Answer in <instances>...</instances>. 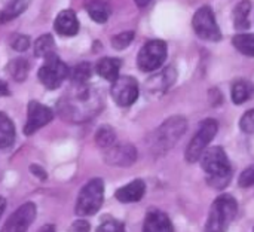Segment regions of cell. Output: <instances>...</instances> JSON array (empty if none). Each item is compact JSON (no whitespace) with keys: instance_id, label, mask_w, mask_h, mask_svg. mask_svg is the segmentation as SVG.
Listing matches in <instances>:
<instances>
[{"instance_id":"6da1fadb","label":"cell","mask_w":254,"mask_h":232,"mask_svg":"<svg viewBox=\"0 0 254 232\" xmlns=\"http://www.w3.org/2000/svg\"><path fill=\"white\" fill-rule=\"evenodd\" d=\"M201 167L207 173V183L214 189H225L232 179V165L226 152L219 148L205 149L201 155Z\"/></svg>"},{"instance_id":"7a4b0ae2","label":"cell","mask_w":254,"mask_h":232,"mask_svg":"<svg viewBox=\"0 0 254 232\" xmlns=\"http://www.w3.org/2000/svg\"><path fill=\"white\" fill-rule=\"evenodd\" d=\"M238 213V203L232 195L223 194L217 197L210 209L205 224V232H226Z\"/></svg>"},{"instance_id":"3957f363","label":"cell","mask_w":254,"mask_h":232,"mask_svg":"<svg viewBox=\"0 0 254 232\" xmlns=\"http://www.w3.org/2000/svg\"><path fill=\"white\" fill-rule=\"evenodd\" d=\"M188 128V122L182 116H173L167 119L153 134V151L156 154H165L170 151L183 136Z\"/></svg>"},{"instance_id":"277c9868","label":"cell","mask_w":254,"mask_h":232,"mask_svg":"<svg viewBox=\"0 0 254 232\" xmlns=\"http://www.w3.org/2000/svg\"><path fill=\"white\" fill-rule=\"evenodd\" d=\"M104 200V183L101 179H92L89 180L79 192L77 203H76V215L83 216H92L95 215Z\"/></svg>"},{"instance_id":"5b68a950","label":"cell","mask_w":254,"mask_h":232,"mask_svg":"<svg viewBox=\"0 0 254 232\" xmlns=\"http://www.w3.org/2000/svg\"><path fill=\"white\" fill-rule=\"evenodd\" d=\"M217 133V122L214 119H205L201 122L196 134L192 137L190 143L188 145L185 158L188 162H196L201 155L204 154V151L207 149V146L211 143V140L216 137Z\"/></svg>"},{"instance_id":"8992f818","label":"cell","mask_w":254,"mask_h":232,"mask_svg":"<svg viewBox=\"0 0 254 232\" xmlns=\"http://www.w3.org/2000/svg\"><path fill=\"white\" fill-rule=\"evenodd\" d=\"M167 58V43L164 40H149L138 52L137 64L143 72L158 70Z\"/></svg>"},{"instance_id":"52a82bcc","label":"cell","mask_w":254,"mask_h":232,"mask_svg":"<svg viewBox=\"0 0 254 232\" xmlns=\"http://www.w3.org/2000/svg\"><path fill=\"white\" fill-rule=\"evenodd\" d=\"M192 25L198 37H201L202 40L217 42L222 39L220 28L217 27L214 12L210 6H201L196 10L192 19Z\"/></svg>"},{"instance_id":"ba28073f","label":"cell","mask_w":254,"mask_h":232,"mask_svg":"<svg viewBox=\"0 0 254 232\" xmlns=\"http://www.w3.org/2000/svg\"><path fill=\"white\" fill-rule=\"evenodd\" d=\"M67 76H68V67L55 54L46 57L45 64L39 70V79L48 89L58 88Z\"/></svg>"},{"instance_id":"9c48e42d","label":"cell","mask_w":254,"mask_h":232,"mask_svg":"<svg viewBox=\"0 0 254 232\" xmlns=\"http://www.w3.org/2000/svg\"><path fill=\"white\" fill-rule=\"evenodd\" d=\"M112 97L116 104L122 107H128L135 103L138 98V83L131 76H119L113 80L112 85Z\"/></svg>"},{"instance_id":"30bf717a","label":"cell","mask_w":254,"mask_h":232,"mask_svg":"<svg viewBox=\"0 0 254 232\" xmlns=\"http://www.w3.org/2000/svg\"><path fill=\"white\" fill-rule=\"evenodd\" d=\"M37 209L33 203H25L6 221L0 232H27L28 227L36 219Z\"/></svg>"},{"instance_id":"8fae6325","label":"cell","mask_w":254,"mask_h":232,"mask_svg":"<svg viewBox=\"0 0 254 232\" xmlns=\"http://www.w3.org/2000/svg\"><path fill=\"white\" fill-rule=\"evenodd\" d=\"M52 118H54V113L49 107H46L37 101H31L28 104V113H27V122L24 125V133L27 136H31L39 128L49 124L52 121Z\"/></svg>"},{"instance_id":"7c38bea8","label":"cell","mask_w":254,"mask_h":232,"mask_svg":"<svg viewBox=\"0 0 254 232\" xmlns=\"http://www.w3.org/2000/svg\"><path fill=\"white\" fill-rule=\"evenodd\" d=\"M137 159V151L132 145H116L107 148L106 162L115 167H128Z\"/></svg>"},{"instance_id":"4fadbf2b","label":"cell","mask_w":254,"mask_h":232,"mask_svg":"<svg viewBox=\"0 0 254 232\" xmlns=\"http://www.w3.org/2000/svg\"><path fill=\"white\" fill-rule=\"evenodd\" d=\"M143 232H174L170 218L161 210H150L146 215Z\"/></svg>"},{"instance_id":"5bb4252c","label":"cell","mask_w":254,"mask_h":232,"mask_svg":"<svg viewBox=\"0 0 254 232\" xmlns=\"http://www.w3.org/2000/svg\"><path fill=\"white\" fill-rule=\"evenodd\" d=\"M144 192H146V183L140 179H135L132 180L131 183L119 188L115 194L116 200L124 203V204H128V203H137L140 201L143 197H144Z\"/></svg>"},{"instance_id":"9a60e30c","label":"cell","mask_w":254,"mask_h":232,"mask_svg":"<svg viewBox=\"0 0 254 232\" xmlns=\"http://www.w3.org/2000/svg\"><path fill=\"white\" fill-rule=\"evenodd\" d=\"M55 30L61 36H74L79 31V21L73 10H63L55 18Z\"/></svg>"},{"instance_id":"2e32d148","label":"cell","mask_w":254,"mask_h":232,"mask_svg":"<svg viewBox=\"0 0 254 232\" xmlns=\"http://www.w3.org/2000/svg\"><path fill=\"white\" fill-rule=\"evenodd\" d=\"M254 94V85L250 80L246 79H240L232 85L231 89V95H232V101L235 104H243L246 101H249Z\"/></svg>"},{"instance_id":"e0dca14e","label":"cell","mask_w":254,"mask_h":232,"mask_svg":"<svg viewBox=\"0 0 254 232\" xmlns=\"http://www.w3.org/2000/svg\"><path fill=\"white\" fill-rule=\"evenodd\" d=\"M121 61L118 58H103L97 64V72L101 77L113 82L119 77Z\"/></svg>"},{"instance_id":"ac0fdd59","label":"cell","mask_w":254,"mask_h":232,"mask_svg":"<svg viewBox=\"0 0 254 232\" xmlns=\"http://www.w3.org/2000/svg\"><path fill=\"white\" fill-rule=\"evenodd\" d=\"M250 10L252 3L250 0H243L237 4L234 10V24L237 30H247L250 27Z\"/></svg>"},{"instance_id":"d6986e66","label":"cell","mask_w":254,"mask_h":232,"mask_svg":"<svg viewBox=\"0 0 254 232\" xmlns=\"http://www.w3.org/2000/svg\"><path fill=\"white\" fill-rule=\"evenodd\" d=\"M15 142V127L12 121L0 112V149L9 148Z\"/></svg>"},{"instance_id":"ffe728a7","label":"cell","mask_w":254,"mask_h":232,"mask_svg":"<svg viewBox=\"0 0 254 232\" xmlns=\"http://www.w3.org/2000/svg\"><path fill=\"white\" fill-rule=\"evenodd\" d=\"M86 10L89 16L97 22H106L110 16V7L106 1H100V0L91 1L86 4Z\"/></svg>"},{"instance_id":"44dd1931","label":"cell","mask_w":254,"mask_h":232,"mask_svg":"<svg viewBox=\"0 0 254 232\" xmlns=\"http://www.w3.org/2000/svg\"><path fill=\"white\" fill-rule=\"evenodd\" d=\"M27 6H28V0H13V1H10L0 13V24L16 18L19 13H22V10H25Z\"/></svg>"},{"instance_id":"7402d4cb","label":"cell","mask_w":254,"mask_h":232,"mask_svg":"<svg viewBox=\"0 0 254 232\" xmlns=\"http://www.w3.org/2000/svg\"><path fill=\"white\" fill-rule=\"evenodd\" d=\"M54 48H55V43H54L52 36H51V34H43V36H40V37L36 40L34 54H36L37 57L46 58V57L55 54V52H54Z\"/></svg>"},{"instance_id":"603a6c76","label":"cell","mask_w":254,"mask_h":232,"mask_svg":"<svg viewBox=\"0 0 254 232\" xmlns=\"http://www.w3.org/2000/svg\"><path fill=\"white\" fill-rule=\"evenodd\" d=\"M232 43L241 54L254 57V34H238L234 37Z\"/></svg>"},{"instance_id":"cb8c5ba5","label":"cell","mask_w":254,"mask_h":232,"mask_svg":"<svg viewBox=\"0 0 254 232\" xmlns=\"http://www.w3.org/2000/svg\"><path fill=\"white\" fill-rule=\"evenodd\" d=\"M95 142L100 148H110L116 142V134L112 127H101L95 134Z\"/></svg>"},{"instance_id":"d4e9b609","label":"cell","mask_w":254,"mask_h":232,"mask_svg":"<svg viewBox=\"0 0 254 232\" xmlns=\"http://www.w3.org/2000/svg\"><path fill=\"white\" fill-rule=\"evenodd\" d=\"M91 73H92L91 66L88 63H82L71 70V79L76 83H85L91 77Z\"/></svg>"},{"instance_id":"484cf974","label":"cell","mask_w":254,"mask_h":232,"mask_svg":"<svg viewBox=\"0 0 254 232\" xmlns=\"http://www.w3.org/2000/svg\"><path fill=\"white\" fill-rule=\"evenodd\" d=\"M97 232H125V227L122 222L107 216L106 219H103V222L97 228Z\"/></svg>"},{"instance_id":"4316f807","label":"cell","mask_w":254,"mask_h":232,"mask_svg":"<svg viewBox=\"0 0 254 232\" xmlns=\"http://www.w3.org/2000/svg\"><path fill=\"white\" fill-rule=\"evenodd\" d=\"M134 39V31H124L112 39V46L115 49H125Z\"/></svg>"},{"instance_id":"83f0119b","label":"cell","mask_w":254,"mask_h":232,"mask_svg":"<svg viewBox=\"0 0 254 232\" xmlns=\"http://www.w3.org/2000/svg\"><path fill=\"white\" fill-rule=\"evenodd\" d=\"M12 67V76L16 80H22L27 77V72H28V64L25 63V60H16L10 64Z\"/></svg>"},{"instance_id":"f1b7e54d","label":"cell","mask_w":254,"mask_h":232,"mask_svg":"<svg viewBox=\"0 0 254 232\" xmlns=\"http://www.w3.org/2000/svg\"><path fill=\"white\" fill-rule=\"evenodd\" d=\"M240 128L247 134H254V109L243 115L240 121Z\"/></svg>"},{"instance_id":"f546056e","label":"cell","mask_w":254,"mask_h":232,"mask_svg":"<svg viewBox=\"0 0 254 232\" xmlns=\"http://www.w3.org/2000/svg\"><path fill=\"white\" fill-rule=\"evenodd\" d=\"M240 186L241 188H250L254 185V165H250L247 170H244L240 176V180H238Z\"/></svg>"},{"instance_id":"4dcf8cb0","label":"cell","mask_w":254,"mask_h":232,"mask_svg":"<svg viewBox=\"0 0 254 232\" xmlns=\"http://www.w3.org/2000/svg\"><path fill=\"white\" fill-rule=\"evenodd\" d=\"M28 45H30V40L27 36H15L12 40V46L16 51H25L28 48Z\"/></svg>"},{"instance_id":"1f68e13d","label":"cell","mask_w":254,"mask_h":232,"mask_svg":"<svg viewBox=\"0 0 254 232\" xmlns=\"http://www.w3.org/2000/svg\"><path fill=\"white\" fill-rule=\"evenodd\" d=\"M89 230H91V225L85 219H79L71 224L68 232H89Z\"/></svg>"},{"instance_id":"d6a6232c","label":"cell","mask_w":254,"mask_h":232,"mask_svg":"<svg viewBox=\"0 0 254 232\" xmlns=\"http://www.w3.org/2000/svg\"><path fill=\"white\" fill-rule=\"evenodd\" d=\"M30 168H31V173H33L34 176H37L40 180H46V179H48V174L45 173V170H43L42 167H39V165H31Z\"/></svg>"},{"instance_id":"836d02e7","label":"cell","mask_w":254,"mask_h":232,"mask_svg":"<svg viewBox=\"0 0 254 232\" xmlns=\"http://www.w3.org/2000/svg\"><path fill=\"white\" fill-rule=\"evenodd\" d=\"M37 232H55V227L54 225H45V227H42Z\"/></svg>"},{"instance_id":"e575fe53","label":"cell","mask_w":254,"mask_h":232,"mask_svg":"<svg viewBox=\"0 0 254 232\" xmlns=\"http://www.w3.org/2000/svg\"><path fill=\"white\" fill-rule=\"evenodd\" d=\"M4 209H6V200L3 197H0V216L3 215Z\"/></svg>"},{"instance_id":"d590c367","label":"cell","mask_w":254,"mask_h":232,"mask_svg":"<svg viewBox=\"0 0 254 232\" xmlns=\"http://www.w3.org/2000/svg\"><path fill=\"white\" fill-rule=\"evenodd\" d=\"M150 1H152V0H135V3H137L140 7H144V6H147Z\"/></svg>"},{"instance_id":"8d00e7d4","label":"cell","mask_w":254,"mask_h":232,"mask_svg":"<svg viewBox=\"0 0 254 232\" xmlns=\"http://www.w3.org/2000/svg\"><path fill=\"white\" fill-rule=\"evenodd\" d=\"M3 94H7V88L3 82H0V95H3Z\"/></svg>"},{"instance_id":"74e56055","label":"cell","mask_w":254,"mask_h":232,"mask_svg":"<svg viewBox=\"0 0 254 232\" xmlns=\"http://www.w3.org/2000/svg\"><path fill=\"white\" fill-rule=\"evenodd\" d=\"M253 232H254V230H253Z\"/></svg>"}]
</instances>
